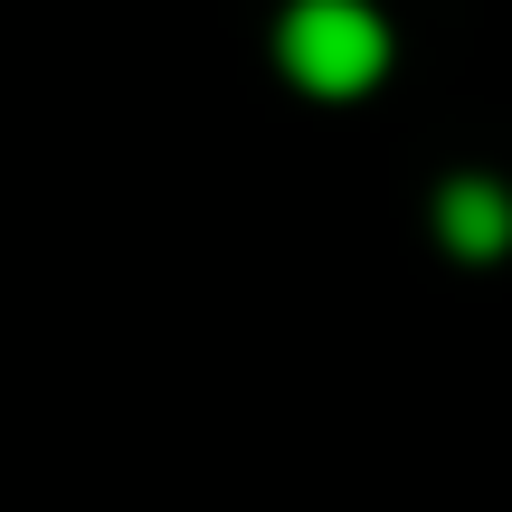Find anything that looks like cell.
<instances>
[{
    "mask_svg": "<svg viewBox=\"0 0 512 512\" xmlns=\"http://www.w3.org/2000/svg\"><path fill=\"white\" fill-rule=\"evenodd\" d=\"M437 228H446V247L456 256H503L512 247V200H503V181H446V200H437Z\"/></svg>",
    "mask_w": 512,
    "mask_h": 512,
    "instance_id": "7a4b0ae2",
    "label": "cell"
},
{
    "mask_svg": "<svg viewBox=\"0 0 512 512\" xmlns=\"http://www.w3.org/2000/svg\"><path fill=\"white\" fill-rule=\"evenodd\" d=\"M275 57L304 95H361L389 67V29L361 0H294L285 29H275Z\"/></svg>",
    "mask_w": 512,
    "mask_h": 512,
    "instance_id": "6da1fadb",
    "label": "cell"
}]
</instances>
